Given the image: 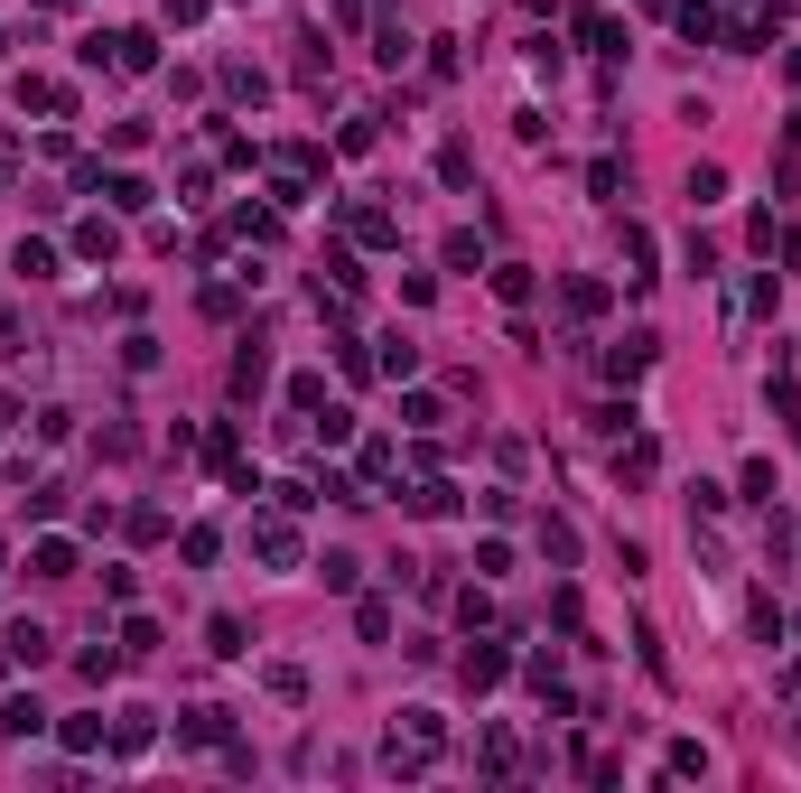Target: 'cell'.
Returning <instances> with one entry per match:
<instances>
[{"mask_svg": "<svg viewBox=\"0 0 801 793\" xmlns=\"http://www.w3.org/2000/svg\"><path fill=\"white\" fill-rule=\"evenodd\" d=\"M253 551L289 570V560H298V533H289V523H280V513H271V523H253Z\"/></svg>", "mask_w": 801, "mask_h": 793, "instance_id": "1", "label": "cell"}, {"mask_svg": "<svg viewBox=\"0 0 801 793\" xmlns=\"http://www.w3.org/2000/svg\"><path fill=\"white\" fill-rule=\"evenodd\" d=\"M28 570H38V579H75V541H38Z\"/></svg>", "mask_w": 801, "mask_h": 793, "instance_id": "2", "label": "cell"}, {"mask_svg": "<svg viewBox=\"0 0 801 793\" xmlns=\"http://www.w3.org/2000/svg\"><path fill=\"white\" fill-rule=\"evenodd\" d=\"M10 663H28V673H38V663H47V626H10Z\"/></svg>", "mask_w": 801, "mask_h": 793, "instance_id": "3", "label": "cell"}, {"mask_svg": "<svg viewBox=\"0 0 801 793\" xmlns=\"http://www.w3.org/2000/svg\"><path fill=\"white\" fill-rule=\"evenodd\" d=\"M75 253H85V261H113V225H103V215H93V225H75Z\"/></svg>", "mask_w": 801, "mask_h": 793, "instance_id": "4", "label": "cell"}, {"mask_svg": "<svg viewBox=\"0 0 801 793\" xmlns=\"http://www.w3.org/2000/svg\"><path fill=\"white\" fill-rule=\"evenodd\" d=\"M0 728H10V738H38L47 709H38V700H10V709H0Z\"/></svg>", "mask_w": 801, "mask_h": 793, "instance_id": "5", "label": "cell"}, {"mask_svg": "<svg viewBox=\"0 0 801 793\" xmlns=\"http://www.w3.org/2000/svg\"><path fill=\"white\" fill-rule=\"evenodd\" d=\"M718 28H727V20H718L709 0H689V10H681V38H699V47H709V38H718Z\"/></svg>", "mask_w": 801, "mask_h": 793, "instance_id": "6", "label": "cell"}, {"mask_svg": "<svg viewBox=\"0 0 801 793\" xmlns=\"http://www.w3.org/2000/svg\"><path fill=\"white\" fill-rule=\"evenodd\" d=\"M354 626H364V644H383V635H391V606L364 598V606H354Z\"/></svg>", "mask_w": 801, "mask_h": 793, "instance_id": "7", "label": "cell"}]
</instances>
